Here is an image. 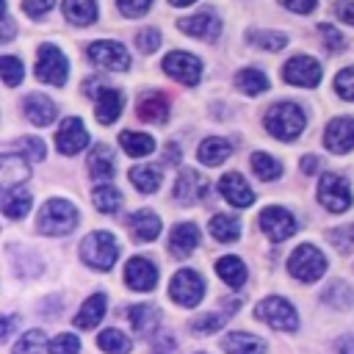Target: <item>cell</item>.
I'll use <instances>...</instances> for the list:
<instances>
[{"label":"cell","mask_w":354,"mask_h":354,"mask_svg":"<svg viewBox=\"0 0 354 354\" xmlns=\"http://www.w3.org/2000/svg\"><path fill=\"white\" fill-rule=\"evenodd\" d=\"M119 144L130 158H144V155H149L155 149V138L147 136V133H136V130H124L119 136Z\"/></svg>","instance_id":"cell-33"},{"label":"cell","mask_w":354,"mask_h":354,"mask_svg":"<svg viewBox=\"0 0 354 354\" xmlns=\"http://www.w3.org/2000/svg\"><path fill=\"white\" fill-rule=\"evenodd\" d=\"M22 111H25L28 122L36 124V127H47L55 119V113H58L55 102L50 97H44V94H28L25 102H22Z\"/></svg>","instance_id":"cell-21"},{"label":"cell","mask_w":354,"mask_h":354,"mask_svg":"<svg viewBox=\"0 0 354 354\" xmlns=\"http://www.w3.org/2000/svg\"><path fill=\"white\" fill-rule=\"evenodd\" d=\"M288 271H290L299 282H315V279L324 277V271H326V257L321 254L318 246L301 243V246H296V252L288 257Z\"/></svg>","instance_id":"cell-4"},{"label":"cell","mask_w":354,"mask_h":354,"mask_svg":"<svg viewBox=\"0 0 354 354\" xmlns=\"http://www.w3.org/2000/svg\"><path fill=\"white\" fill-rule=\"evenodd\" d=\"M163 72L169 77H174L177 83H185V86H196L199 77H202V61L191 53H183V50H174L163 58Z\"/></svg>","instance_id":"cell-11"},{"label":"cell","mask_w":354,"mask_h":354,"mask_svg":"<svg viewBox=\"0 0 354 354\" xmlns=\"http://www.w3.org/2000/svg\"><path fill=\"white\" fill-rule=\"evenodd\" d=\"M307 124L304 111L296 102H277L266 113V130L279 141H293Z\"/></svg>","instance_id":"cell-1"},{"label":"cell","mask_w":354,"mask_h":354,"mask_svg":"<svg viewBox=\"0 0 354 354\" xmlns=\"http://www.w3.org/2000/svg\"><path fill=\"white\" fill-rule=\"evenodd\" d=\"M11 36H14V22H11V17L3 8V33H0V41H8Z\"/></svg>","instance_id":"cell-57"},{"label":"cell","mask_w":354,"mask_h":354,"mask_svg":"<svg viewBox=\"0 0 354 354\" xmlns=\"http://www.w3.org/2000/svg\"><path fill=\"white\" fill-rule=\"evenodd\" d=\"M97 346H100L105 354H127V351L133 348V340H130L124 332H119V329H105V332H100Z\"/></svg>","instance_id":"cell-39"},{"label":"cell","mask_w":354,"mask_h":354,"mask_svg":"<svg viewBox=\"0 0 354 354\" xmlns=\"http://www.w3.org/2000/svg\"><path fill=\"white\" fill-rule=\"evenodd\" d=\"M210 235L221 243H232L241 238V221L235 216H227V213H216L210 218Z\"/></svg>","instance_id":"cell-32"},{"label":"cell","mask_w":354,"mask_h":354,"mask_svg":"<svg viewBox=\"0 0 354 354\" xmlns=\"http://www.w3.org/2000/svg\"><path fill=\"white\" fill-rule=\"evenodd\" d=\"M61 8H64V17L77 28L91 25L97 19V0H64Z\"/></svg>","instance_id":"cell-31"},{"label":"cell","mask_w":354,"mask_h":354,"mask_svg":"<svg viewBox=\"0 0 354 354\" xmlns=\"http://www.w3.org/2000/svg\"><path fill=\"white\" fill-rule=\"evenodd\" d=\"M138 119H144V122H166V116H169V100H166V94H160V91H149V94H144L141 100H138Z\"/></svg>","instance_id":"cell-23"},{"label":"cell","mask_w":354,"mask_h":354,"mask_svg":"<svg viewBox=\"0 0 354 354\" xmlns=\"http://www.w3.org/2000/svg\"><path fill=\"white\" fill-rule=\"evenodd\" d=\"M177 28H180L185 36H194V39H202V41H213V39H218V33H221V19H218L216 11L202 8V11L191 14V17H183V19L177 22Z\"/></svg>","instance_id":"cell-12"},{"label":"cell","mask_w":354,"mask_h":354,"mask_svg":"<svg viewBox=\"0 0 354 354\" xmlns=\"http://www.w3.org/2000/svg\"><path fill=\"white\" fill-rule=\"evenodd\" d=\"M116 6H119V11H122L124 17L136 19V17H144V14L149 11L152 0H116Z\"/></svg>","instance_id":"cell-50"},{"label":"cell","mask_w":354,"mask_h":354,"mask_svg":"<svg viewBox=\"0 0 354 354\" xmlns=\"http://www.w3.org/2000/svg\"><path fill=\"white\" fill-rule=\"evenodd\" d=\"M199 354H205V351H199Z\"/></svg>","instance_id":"cell-62"},{"label":"cell","mask_w":354,"mask_h":354,"mask_svg":"<svg viewBox=\"0 0 354 354\" xmlns=\"http://www.w3.org/2000/svg\"><path fill=\"white\" fill-rule=\"evenodd\" d=\"M221 346L227 354H266V340L249 332H230Z\"/></svg>","instance_id":"cell-22"},{"label":"cell","mask_w":354,"mask_h":354,"mask_svg":"<svg viewBox=\"0 0 354 354\" xmlns=\"http://www.w3.org/2000/svg\"><path fill=\"white\" fill-rule=\"evenodd\" d=\"M335 91L343 97V100H354V66H346L337 72L335 77Z\"/></svg>","instance_id":"cell-47"},{"label":"cell","mask_w":354,"mask_h":354,"mask_svg":"<svg viewBox=\"0 0 354 354\" xmlns=\"http://www.w3.org/2000/svg\"><path fill=\"white\" fill-rule=\"evenodd\" d=\"M36 77L50 86H64L69 77V61L55 44H41L36 58Z\"/></svg>","instance_id":"cell-5"},{"label":"cell","mask_w":354,"mask_h":354,"mask_svg":"<svg viewBox=\"0 0 354 354\" xmlns=\"http://www.w3.org/2000/svg\"><path fill=\"white\" fill-rule=\"evenodd\" d=\"M288 11H296V14H310L315 6H318V0H279Z\"/></svg>","instance_id":"cell-53"},{"label":"cell","mask_w":354,"mask_h":354,"mask_svg":"<svg viewBox=\"0 0 354 354\" xmlns=\"http://www.w3.org/2000/svg\"><path fill=\"white\" fill-rule=\"evenodd\" d=\"M88 144V133L77 116H66L55 133V147L61 155H77Z\"/></svg>","instance_id":"cell-15"},{"label":"cell","mask_w":354,"mask_h":354,"mask_svg":"<svg viewBox=\"0 0 354 354\" xmlns=\"http://www.w3.org/2000/svg\"><path fill=\"white\" fill-rule=\"evenodd\" d=\"M282 80L290 86H304L313 88L321 83V64L310 55H296L282 66Z\"/></svg>","instance_id":"cell-13"},{"label":"cell","mask_w":354,"mask_h":354,"mask_svg":"<svg viewBox=\"0 0 354 354\" xmlns=\"http://www.w3.org/2000/svg\"><path fill=\"white\" fill-rule=\"evenodd\" d=\"M17 324H19V318H17V315H6V318H3V329H0V337H3V340H8V337L14 335V326H17Z\"/></svg>","instance_id":"cell-56"},{"label":"cell","mask_w":354,"mask_h":354,"mask_svg":"<svg viewBox=\"0 0 354 354\" xmlns=\"http://www.w3.org/2000/svg\"><path fill=\"white\" fill-rule=\"evenodd\" d=\"M335 348H337L340 354H354V337H351V335H346V337H340V340L335 343Z\"/></svg>","instance_id":"cell-58"},{"label":"cell","mask_w":354,"mask_h":354,"mask_svg":"<svg viewBox=\"0 0 354 354\" xmlns=\"http://www.w3.org/2000/svg\"><path fill=\"white\" fill-rule=\"evenodd\" d=\"M105 307H108V296H105V293H94V296H88V299L83 301L80 313L75 315V326H80V329H94V326L102 321Z\"/></svg>","instance_id":"cell-24"},{"label":"cell","mask_w":354,"mask_h":354,"mask_svg":"<svg viewBox=\"0 0 354 354\" xmlns=\"http://www.w3.org/2000/svg\"><path fill=\"white\" fill-rule=\"evenodd\" d=\"M86 91L94 97V116H97V122L100 124H113L119 119V113H122V105H124L122 91L119 88H108V86L97 88L94 80L86 83Z\"/></svg>","instance_id":"cell-10"},{"label":"cell","mask_w":354,"mask_h":354,"mask_svg":"<svg viewBox=\"0 0 354 354\" xmlns=\"http://www.w3.org/2000/svg\"><path fill=\"white\" fill-rule=\"evenodd\" d=\"M324 301L332 304L335 310H348L354 304V290L346 285V282H332L326 290H324Z\"/></svg>","instance_id":"cell-41"},{"label":"cell","mask_w":354,"mask_h":354,"mask_svg":"<svg viewBox=\"0 0 354 354\" xmlns=\"http://www.w3.org/2000/svg\"><path fill=\"white\" fill-rule=\"evenodd\" d=\"M152 351H155V354H171V351H174V340H171V335L163 332L158 340H152Z\"/></svg>","instance_id":"cell-54"},{"label":"cell","mask_w":354,"mask_h":354,"mask_svg":"<svg viewBox=\"0 0 354 354\" xmlns=\"http://www.w3.org/2000/svg\"><path fill=\"white\" fill-rule=\"evenodd\" d=\"M301 171H304V174L318 171V158H315V155H304V158H301Z\"/></svg>","instance_id":"cell-59"},{"label":"cell","mask_w":354,"mask_h":354,"mask_svg":"<svg viewBox=\"0 0 354 354\" xmlns=\"http://www.w3.org/2000/svg\"><path fill=\"white\" fill-rule=\"evenodd\" d=\"M169 296L183 304V307H196L205 296V279L191 271V268H180L174 277H171V285H169Z\"/></svg>","instance_id":"cell-9"},{"label":"cell","mask_w":354,"mask_h":354,"mask_svg":"<svg viewBox=\"0 0 354 354\" xmlns=\"http://www.w3.org/2000/svg\"><path fill=\"white\" fill-rule=\"evenodd\" d=\"M216 274H218L230 288H241V285L246 282V266H243V260H238V257H232V254H227V257H221V260L216 263Z\"/></svg>","instance_id":"cell-34"},{"label":"cell","mask_w":354,"mask_h":354,"mask_svg":"<svg viewBox=\"0 0 354 354\" xmlns=\"http://www.w3.org/2000/svg\"><path fill=\"white\" fill-rule=\"evenodd\" d=\"M329 238H332V243H335L340 252H348V249L354 246V224H346V227L332 230Z\"/></svg>","instance_id":"cell-49"},{"label":"cell","mask_w":354,"mask_h":354,"mask_svg":"<svg viewBox=\"0 0 354 354\" xmlns=\"http://www.w3.org/2000/svg\"><path fill=\"white\" fill-rule=\"evenodd\" d=\"M28 177H30V166L22 158H17V155H3L0 158V180H3L6 188H14V185L25 183Z\"/></svg>","instance_id":"cell-29"},{"label":"cell","mask_w":354,"mask_h":354,"mask_svg":"<svg viewBox=\"0 0 354 354\" xmlns=\"http://www.w3.org/2000/svg\"><path fill=\"white\" fill-rule=\"evenodd\" d=\"M249 41L257 44L260 50H282L288 44V36L279 33V30H257V33H249Z\"/></svg>","instance_id":"cell-43"},{"label":"cell","mask_w":354,"mask_h":354,"mask_svg":"<svg viewBox=\"0 0 354 354\" xmlns=\"http://www.w3.org/2000/svg\"><path fill=\"white\" fill-rule=\"evenodd\" d=\"M232 307H238V299H235V301H232V304H230L224 313L218 310V313H207V315H199V318H194V321H191V329H194V332H202V335L218 332V329L227 324V318L235 313Z\"/></svg>","instance_id":"cell-37"},{"label":"cell","mask_w":354,"mask_h":354,"mask_svg":"<svg viewBox=\"0 0 354 354\" xmlns=\"http://www.w3.org/2000/svg\"><path fill=\"white\" fill-rule=\"evenodd\" d=\"M230 155H232L230 141H227V138H218V136L205 138V141L199 144V149H196V158H199L205 166H218V163H224Z\"/></svg>","instance_id":"cell-25"},{"label":"cell","mask_w":354,"mask_h":354,"mask_svg":"<svg viewBox=\"0 0 354 354\" xmlns=\"http://www.w3.org/2000/svg\"><path fill=\"white\" fill-rule=\"evenodd\" d=\"M127 318H130L133 332H138L141 337H147V335L155 332V326H158V321H160V313H158V307H152V304H136V307H130Z\"/></svg>","instance_id":"cell-27"},{"label":"cell","mask_w":354,"mask_h":354,"mask_svg":"<svg viewBox=\"0 0 354 354\" xmlns=\"http://www.w3.org/2000/svg\"><path fill=\"white\" fill-rule=\"evenodd\" d=\"M335 11H337V17H340L343 22H348V25H354V0H340Z\"/></svg>","instance_id":"cell-55"},{"label":"cell","mask_w":354,"mask_h":354,"mask_svg":"<svg viewBox=\"0 0 354 354\" xmlns=\"http://www.w3.org/2000/svg\"><path fill=\"white\" fill-rule=\"evenodd\" d=\"M199 243H202V232L194 221H180L169 235V249L177 257H188Z\"/></svg>","instance_id":"cell-20"},{"label":"cell","mask_w":354,"mask_h":354,"mask_svg":"<svg viewBox=\"0 0 354 354\" xmlns=\"http://www.w3.org/2000/svg\"><path fill=\"white\" fill-rule=\"evenodd\" d=\"M80 257H83V263H88L97 271H111L113 263H116V257H119V243H116V238L111 232L97 230V232H91V235L83 238Z\"/></svg>","instance_id":"cell-2"},{"label":"cell","mask_w":354,"mask_h":354,"mask_svg":"<svg viewBox=\"0 0 354 354\" xmlns=\"http://www.w3.org/2000/svg\"><path fill=\"white\" fill-rule=\"evenodd\" d=\"M91 202H94V207L100 213H116L122 207V194L113 185H97L91 191Z\"/></svg>","instance_id":"cell-38"},{"label":"cell","mask_w":354,"mask_h":354,"mask_svg":"<svg viewBox=\"0 0 354 354\" xmlns=\"http://www.w3.org/2000/svg\"><path fill=\"white\" fill-rule=\"evenodd\" d=\"M235 86H238L243 94L257 97V94H263V91L268 88V77H266L260 69H241V72L235 75Z\"/></svg>","instance_id":"cell-36"},{"label":"cell","mask_w":354,"mask_h":354,"mask_svg":"<svg viewBox=\"0 0 354 354\" xmlns=\"http://www.w3.org/2000/svg\"><path fill=\"white\" fill-rule=\"evenodd\" d=\"M166 163H180V147L177 144L166 147Z\"/></svg>","instance_id":"cell-60"},{"label":"cell","mask_w":354,"mask_h":354,"mask_svg":"<svg viewBox=\"0 0 354 354\" xmlns=\"http://www.w3.org/2000/svg\"><path fill=\"white\" fill-rule=\"evenodd\" d=\"M0 72H3L6 86H17V83H22V77H25V66H22V61L14 58V55H3V58H0Z\"/></svg>","instance_id":"cell-44"},{"label":"cell","mask_w":354,"mask_h":354,"mask_svg":"<svg viewBox=\"0 0 354 354\" xmlns=\"http://www.w3.org/2000/svg\"><path fill=\"white\" fill-rule=\"evenodd\" d=\"M324 144L335 155H346L348 149H354V119L351 116L332 119L324 130Z\"/></svg>","instance_id":"cell-16"},{"label":"cell","mask_w":354,"mask_h":354,"mask_svg":"<svg viewBox=\"0 0 354 354\" xmlns=\"http://www.w3.org/2000/svg\"><path fill=\"white\" fill-rule=\"evenodd\" d=\"M127 177L141 194H152L160 188V169H155V166H133Z\"/></svg>","instance_id":"cell-35"},{"label":"cell","mask_w":354,"mask_h":354,"mask_svg":"<svg viewBox=\"0 0 354 354\" xmlns=\"http://www.w3.org/2000/svg\"><path fill=\"white\" fill-rule=\"evenodd\" d=\"M169 3H171V6H191L194 0H169Z\"/></svg>","instance_id":"cell-61"},{"label":"cell","mask_w":354,"mask_h":354,"mask_svg":"<svg viewBox=\"0 0 354 354\" xmlns=\"http://www.w3.org/2000/svg\"><path fill=\"white\" fill-rule=\"evenodd\" d=\"M218 191H221V196H224L230 205H235V207H249V205L254 202V191L249 188V183H246L238 171L224 174V177L218 180Z\"/></svg>","instance_id":"cell-19"},{"label":"cell","mask_w":354,"mask_h":354,"mask_svg":"<svg viewBox=\"0 0 354 354\" xmlns=\"http://www.w3.org/2000/svg\"><path fill=\"white\" fill-rule=\"evenodd\" d=\"M77 351H80V340L72 332H64L50 343V354H77Z\"/></svg>","instance_id":"cell-46"},{"label":"cell","mask_w":354,"mask_h":354,"mask_svg":"<svg viewBox=\"0 0 354 354\" xmlns=\"http://www.w3.org/2000/svg\"><path fill=\"white\" fill-rule=\"evenodd\" d=\"M130 224V232L138 238V241H155L160 235V218L152 213V210H138L127 218Z\"/></svg>","instance_id":"cell-26"},{"label":"cell","mask_w":354,"mask_h":354,"mask_svg":"<svg viewBox=\"0 0 354 354\" xmlns=\"http://www.w3.org/2000/svg\"><path fill=\"white\" fill-rule=\"evenodd\" d=\"M17 149H19V152H25L30 160H44V155H47L44 141H41V138H36V136H22V138L17 141Z\"/></svg>","instance_id":"cell-45"},{"label":"cell","mask_w":354,"mask_h":354,"mask_svg":"<svg viewBox=\"0 0 354 354\" xmlns=\"http://www.w3.org/2000/svg\"><path fill=\"white\" fill-rule=\"evenodd\" d=\"M260 227H263V232L274 241V243H279V241H285V238H290L293 232H296V218H293V213H288L285 207H266L263 213H260Z\"/></svg>","instance_id":"cell-14"},{"label":"cell","mask_w":354,"mask_h":354,"mask_svg":"<svg viewBox=\"0 0 354 354\" xmlns=\"http://www.w3.org/2000/svg\"><path fill=\"white\" fill-rule=\"evenodd\" d=\"M88 174L97 183H108L113 177V152L105 144L91 149V155H88Z\"/></svg>","instance_id":"cell-28"},{"label":"cell","mask_w":354,"mask_h":354,"mask_svg":"<svg viewBox=\"0 0 354 354\" xmlns=\"http://www.w3.org/2000/svg\"><path fill=\"white\" fill-rule=\"evenodd\" d=\"M205 191H207V183H205V177L196 174L194 169H183V171L177 174V180H174V199H177L180 205H194V202H199V199L205 196Z\"/></svg>","instance_id":"cell-17"},{"label":"cell","mask_w":354,"mask_h":354,"mask_svg":"<svg viewBox=\"0 0 354 354\" xmlns=\"http://www.w3.org/2000/svg\"><path fill=\"white\" fill-rule=\"evenodd\" d=\"M318 30H321V39H324V44L329 47V53H340L343 50V36L332 28V25H318Z\"/></svg>","instance_id":"cell-51"},{"label":"cell","mask_w":354,"mask_h":354,"mask_svg":"<svg viewBox=\"0 0 354 354\" xmlns=\"http://www.w3.org/2000/svg\"><path fill=\"white\" fill-rule=\"evenodd\" d=\"M158 44H160V30L158 28H141L136 33V47L141 53H152V50H158Z\"/></svg>","instance_id":"cell-48"},{"label":"cell","mask_w":354,"mask_h":354,"mask_svg":"<svg viewBox=\"0 0 354 354\" xmlns=\"http://www.w3.org/2000/svg\"><path fill=\"white\" fill-rule=\"evenodd\" d=\"M124 282L133 290H152L158 282V268L147 257H130L124 266Z\"/></svg>","instance_id":"cell-18"},{"label":"cell","mask_w":354,"mask_h":354,"mask_svg":"<svg viewBox=\"0 0 354 354\" xmlns=\"http://www.w3.org/2000/svg\"><path fill=\"white\" fill-rule=\"evenodd\" d=\"M33 205V196L22 188V185H14V188H6L3 191V213L8 218H22Z\"/></svg>","instance_id":"cell-30"},{"label":"cell","mask_w":354,"mask_h":354,"mask_svg":"<svg viewBox=\"0 0 354 354\" xmlns=\"http://www.w3.org/2000/svg\"><path fill=\"white\" fill-rule=\"evenodd\" d=\"M254 315H257L260 321H266V324H268L271 329H277V332H293V329L299 326V318H296L293 304L285 301V299H279V296L263 299V301L257 304Z\"/></svg>","instance_id":"cell-6"},{"label":"cell","mask_w":354,"mask_h":354,"mask_svg":"<svg viewBox=\"0 0 354 354\" xmlns=\"http://www.w3.org/2000/svg\"><path fill=\"white\" fill-rule=\"evenodd\" d=\"M88 58L100 66V69H111V72H127L130 69V53L124 50V44L111 41V39H100L88 44Z\"/></svg>","instance_id":"cell-8"},{"label":"cell","mask_w":354,"mask_h":354,"mask_svg":"<svg viewBox=\"0 0 354 354\" xmlns=\"http://www.w3.org/2000/svg\"><path fill=\"white\" fill-rule=\"evenodd\" d=\"M53 3H55V0H25V3H22V8H25V14H28V17L39 19V17H44V14L53 8Z\"/></svg>","instance_id":"cell-52"},{"label":"cell","mask_w":354,"mask_h":354,"mask_svg":"<svg viewBox=\"0 0 354 354\" xmlns=\"http://www.w3.org/2000/svg\"><path fill=\"white\" fill-rule=\"evenodd\" d=\"M318 199H321V205H324L326 210H332V213H343V210H348L351 202H354L346 177L332 174V171H326V174L321 177V183H318Z\"/></svg>","instance_id":"cell-7"},{"label":"cell","mask_w":354,"mask_h":354,"mask_svg":"<svg viewBox=\"0 0 354 354\" xmlns=\"http://www.w3.org/2000/svg\"><path fill=\"white\" fill-rule=\"evenodd\" d=\"M252 169L260 180H277L282 174V163L268 152H254L252 155Z\"/></svg>","instance_id":"cell-40"},{"label":"cell","mask_w":354,"mask_h":354,"mask_svg":"<svg viewBox=\"0 0 354 354\" xmlns=\"http://www.w3.org/2000/svg\"><path fill=\"white\" fill-rule=\"evenodd\" d=\"M75 224H77V210L66 199L44 202V207L39 210V221H36L39 232H44V235H66L75 230Z\"/></svg>","instance_id":"cell-3"},{"label":"cell","mask_w":354,"mask_h":354,"mask_svg":"<svg viewBox=\"0 0 354 354\" xmlns=\"http://www.w3.org/2000/svg\"><path fill=\"white\" fill-rule=\"evenodd\" d=\"M44 348H50L47 335L41 329H30L19 337V343L14 346V354H44Z\"/></svg>","instance_id":"cell-42"}]
</instances>
